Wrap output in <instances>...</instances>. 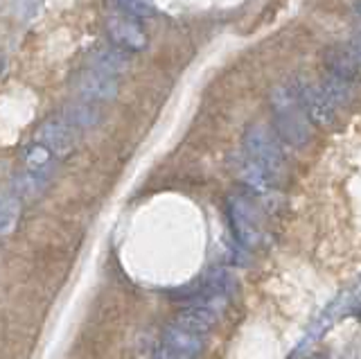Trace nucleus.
<instances>
[{"mask_svg": "<svg viewBox=\"0 0 361 359\" xmlns=\"http://www.w3.org/2000/svg\"><path fill=\"white\" fill-rule=\"evenodd\" d=\"M271 109H274V129L291 147H302L310 140V120L305 118L291 88L276 86L271 91Z\"/></svg>", "mask_w": 361, "mask_h": 359, "instance_id": "nucleus-1", "label": "nucleus"}, {"mask_svg": "<svg viewBox=\"0 0 361 359\" xmlns=\"http://www.w3.org/2000/svg\"><path fill=\"white\" fill-rule=\"evenodd\" d=\"M287 86L291 88L298 107L302 109L305 118L310 122H314V125L321 129H332L336 125V109L330 99H327V95L321 91L319 84H312L310 80H305V77H293Z\"/></svg>", "mask_w": 361, "mask_h": 359, "instance_id": "nucleus-2", "label": "nucleus"}, {"mask_svg": "<svg viewBox=\"0 0 361 359\" xmlns=\"http://www.w3.org/2000/svg\"><path fill=\"white\" fill-rule=\"evenodd\" d=\"M244 154L259 167H264L278 181L282 167H285V156H282V150L274 138V133L267 127L251 125L244 131Z\"/></svg>", "mask_w": 361, "mask_h": 359, "instance_id": "nucleus-3", "label": "nucleus"}, {"mask_svg": "<svg viewBox=\"0 0 361 359\" xmlns=\"http://www.w3.org/2000/svg\"><path fill=\"white\" fill-rule=\"evenodd\" d=\"M228 219L235 240L244 249L259 246V242H262V224H259V215L251 199H246L242 195L228 197Z\"/></svg>", "mask_w": 361, "mask_h": 359, "instance_id": "nucleus-4", "label": "nucleus"}, {"mask_svg": "<svg viewBox=\"0 0 361 359\" xmlns=\"http://www.w3.org/2000/svg\"><path fill=\"white\" fill-rule=\"evenodd\" d=\"M106 32L113 46L124 52H142L149 46V37L135 18L127 14H113L106 18Z\"/></svg>", "mask_w": 361, "mask_h": 359, "instance_id": "nucleus-5", "label": "nucleus"}, {"mask_svg": "<svg viewBox=\"0 0 361 359\" xmlns=\"http://www.w3.org/2000/svg\"><path fill=\"white\" fill-rule=\"evenodd\" d=\"M37 140L52 152L56 161L68 159L77 150V131L71 125H66L63 120L43 122L37 131Z\"/></svg>", "mask_w": 361, "mask_h": 359, "instance_id": "nucleus-6", "label": "nucleus"}, {"mask_svg": "<svg viewBox=\"0 0 361 359\" xmlns=\"http://www.w3.org/2000/svg\"><path fill=\"white\" fill-rule=\"evenodd\" d=\"M77 91L84 102H113L118 95V82L111 75L90 71L77 77Z\"/></svg>", "mask_w": 361, "mask_h": 359, "instance_id": "nucleus-7", "label": "nucleus"}, {"mask_svg": "<svg viewBox=\"0 0 361 359\" xmlns=\"http://www.w3.org/2000/svg\"><path fill=\"white\" fill-rule=\"evenodd\" d=\"M163 346L185 359H199L206 351V341L197 332H190L180 325L172 323L163 330Z\"/></svg>", "mask_w": 361, "mask_h": 359, "instance_id": "nucleus-8", "label": "nucleus"}, {"mask_svg": "<svg viewBox=\"0 0 361 359\" xmlns=\"http://www.w3.org/2000/svg\"><path fill=\"white\" fill-rule=\"evenodd\" d=\"M237 176H240V181L244 183V188L251 195L262 197V199H269L271 195H274L276 178L271 176L264 167L253 163L248 156H244V159L240 161V165H237Z\"/></svg>", "mask_w": 361, "mask_h": 359, "instance_id": "nucleus-9", "label": "nucleus"}, {"mask_svg": "<svg viewBox=\"0 0 361 359\" xmlns=\"http://www.w3.org/2000/svg\"><path fill=\"white\" fill-rule=\"evenodd\" d=\"M174 323L190 332L206 334L214 328V323H217V312L201 305V303H192V305L178 310L174 314Z\"/></svg>", "mask_w": 361, "mask_h": 359, "instance_id": "nucleus-10", "label": "nucleus"}, {"mask_svg": "<svg viewBox=\"0 0 361 359\" xmlns=\"http://www.w3.org/2000/svg\"><path fill=\"white\" fill-rule=\"evenodd\" d=\"M323 66H325V73L338 77V80L355 84L359 77V63L353 59V54L348 52V48H341V46H332L323 52Z\"/></svg>", "mask_w": 361, "mask_h": 359, "instance_id": "nucleus-11", "label": "nucleus"}, {"mask_svg": "<svg viewBox=\"0 0 361 359\" xmlns=\"http://www.w3.org/2000/svg\"><path fill=\"white\" fill-rule=\"evenodd\" d=\"M54 165H56V159L45 145H41L39 140L25 145V150H23V167H25L27 174L50 178Z\"/></svg>", "mask_w": 361, "mask_h": 359, "instance_id": "nucleus-12", "label": "nucleus"}, {"mask_svg": "<svg viewBox=\"0 0 361 359\" xmlns=\"http://www.w3.org/2000/svg\"><path fill=\"white\" fill-rule=\"evenodd\" d=\"M93 68L104 73V75H122L129 71L131 66V59H129V52H124L120 48H97L93 52Z\"/></svg>", "mask_w": 361, "mask_h": 359, "instance_id": "nucleus-13", "label": "nucleus"}, {"mask_svg": "<svg viewBox=\"0 0 361 359\" xmlns=\"http://www.w3.org/2000/svg\"><path fill=\"white\" fill-rule=\"evenodd\" d=\"M66 125H71L75 131L77 129H93L99 125L102 114L97 111V107L93 102H75V104H68L63 109V118H61Z\"/></svg>", "mask_w": 361, "mask_h": 359, "instance_id": "nucleus-14", "label": "nucleus"}, {"mask_svg": "<svg viewBox=\"0 0 361 359\" xmlns=\"http://www.w3.org/2000/svg\"><path fill=\"white\" fill-rule=\"evenodd\" d=\"M321 91L327 95V99L334 104V107H353L355 102V86L353 82H345V80H338V77L325 73L323 75V82H321Z\"/></svg>", "mask_w": 361, "mask_h": 359, "instance_id": "nucleus-15", "label": "nucleus"}, {"mask_svg": "<svg viewBox=\"0 0 361 359\" xmlns=\"http://www.w3.org/2000/svg\"><path fill=\"white\" fill-rule=\"evenodd\" d=\"M20 219V199L16 195H0V238L14 233Z\"/></svg>", "mask_w": 361, "mask_h": 359, "instance_id": "nucleus-16", "label": "nucleus"}, {"mask_svg": "<svg viewBox=\"0 0 361 359\" xmlns=\"http://www.w3.org/2000/svg\"><path fill=\"white\" fill-rule=\"evenodd\" d=\"M48 181H50V178H41V176L23 172V174L16 176V193L20 197H37L39 193H43V190H45Z\"/></svg>", "mask_w": 361, "mask_h": 359, "instance_id": "nucleus-17", "label": "nucleus"}, {"mask_svg": "<svg viewBox=\"0 0 361 359\" xmlns=\"http://www.w3.org/2000/svg\"><path fill=\"white\" fill-rule=\"evenodd\" d=\"M120 7L124 9V14L131 18H149L156 14L152 0H120Z\"/></svg>", "mask_w": 361, "mask_h": 359, "instance_id": "nucleus-18", "label": "nucleus"}, {"mask_svg": "<svg viewBox=\"0 0 361 359\" xmlns=\"http://www.w3.org/2000/svg\"><path fill=\"white\" fill-rule=\"evenodd\" d=\"M348 52L353 54V59L361 66V32H359V35H355L353 39H350V43H348Z\"/></svg>", "mask_w": 361, "mask_h": 359, "instance_id": "nucleus-19", "label": "nucleus"}, {"mask_svg": "<svg viewBox=\"0 0 361 359\" xmlns=\"http://www.w3.org/2000/svg\"><path fill=\"white\" fill-rule=\"evenodd\" d=\"M156 359H185V357H180L172 351H167L165 346H161V351H156Z\"/></svg>", "mask_w": 361, "mask_h": 359, "instance_id": "nucleus-20", "label": "nucleus"}, {"mask_svg": "<svg viewBox=\"0 0 361 359\" xmlns=\"http://www.w3.org/2000/svg\"><path fill=\"white\" fill-rule=\"evenodd\" d=\"M353 9H355V14H357V18L361 20V0H355V5H353Z\"/></svg>", "mask_w": 361, "mask_h": 359, "instance_id": "nucleus-21", "label": "nucleus"}, {"mask_svg": "<svg viewBox=\"0 0 361 359\" xmlns=\"http://www.w3.org/2000/svg\"><path fill=\"white\" fill-rule=\"evenodd\" d=\"M0 71H3V59H0Z\"/></svg>", "mask_w": 361, "mask_h": 359, "instance_id": "nucleus-22", "label": "nucleus"}]
</instances>
